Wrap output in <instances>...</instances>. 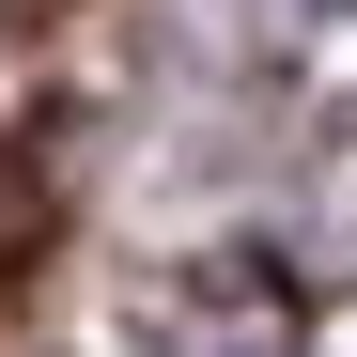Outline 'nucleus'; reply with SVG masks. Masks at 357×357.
Here are the masks:
<instances>
[{"instance_id": "f257e3e1", "label": "nucleus", "mask_w": 357, "mask_h": 357, "mask_svg": "<svg viewBox=\"0 0 357 357\" xmlns=\"http://www.w3.org/2000/svg\"><path fill=\"white\" fill-rule=\"evenodd\" d=\"M233 357H295V342H233Z\"/></svg>"}]
</instances>
